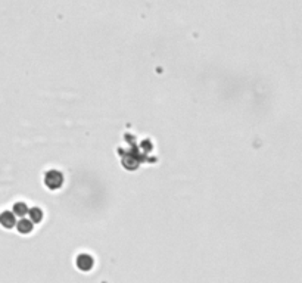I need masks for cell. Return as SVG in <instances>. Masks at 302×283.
<instances>
[{
  "label": "cell",
  "mask_w": 302,
  "mask_h": 283,
  "mask_svg": "<svg viewBox=\"0 0 302 283\" xmlns=\"http://www.w3.org/2000/svg\"><path fill=\"white\" fill-rule=\"evenodd\" d=\"M45 184L50 189V191H56L63 184V174L58 170H49L45 174Z\"/></svg>",
  "instance_id": "6da1fadb"
},
{
  "label": "cell",
  "mask_w": 302,
  "mask_h": 283,
  "mask_svg": "<svg viewBox=\"0 0 302 283\" xmlns=\"http://www.w3.org/2000/svg\"><path fill=\"white\" fill-rule=\"evenodd\" d=\"M77 267L81 270V271H89L91 267H93V257L89 255V254H80L77 257V261H76Z\"/></svg>",
  "instance_id": "7a4b0ae2"
},
{
  "label": "cell",
  "mask_w": 302,
  "mask_h": 283,
  "mask_svg": "<svg viewBox=\"0 0 302 283\" xmlns=\"http://www.w3.org/2000/svg\"><path fill=\"white\" fill-rule=\"evenodd\" d=\"M0 224H2V227H5V229H12L16 224L15 214L11 211H3L2 214H0Z\"/></svg>",
  "instance_id": "3957f363"
},
{
  "label": "cell",
  "mask_w": 302,
  "mask_h": 283,
  "mask_svg": "<svg viewBox=\"0 0 302 283\" xmlns=\"http://www.w3.org/2000/svg\"><path fill=\"white\" fill-rule=\"evenodd\" d=\"M15 226H16L18 232L22 233V235H28V233L32 232V229H34V223H32L31 220H27V218H21Z\"/></svg>",
  "instance_id": "277c9868"
},
{
  "label": "cell",
  "mask_w": 302,
  "mask_h": 283,
  "mask_svg": "<svg viewBox=\"0 0 302 283\" xmlns=\"http://www.w3.org/2000/svg\"><path fill=\"white\" fill-rule=\"evenodd\" d=\"M27 214L30 215V220H31L32 223H40L42 220H43V211L40 208H37V207L30 208Z\"/></svg>",
  "instance_id": "5b68a950"
},
{
  "label": "cell",
  "mask_w": 302,
  "mask_h": 283,
  "mask_svg": "<svg viewBox=\"0 0 302 283\" xmlns=\"http://www.w3.org/2000/svg\"><path fill=\"white\" fill-rule=\"evenodd\" d=\"M27 212H28V207H27L25 202H16V204H14V214H15V215L22 217V215H25Z\"/></svg>",
  "instance_id": "8992f818"
}]
</instances>
